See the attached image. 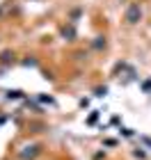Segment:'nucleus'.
Returning <instances> with one entry per match:
<instances>
[{
  "label": "nucleus",
  "mask_w": 151,
  "mask_h": 160,
  "mask_svg": "<svg viewBox=\"0 0 151 160\" xmlns=\"http://www.w3.org/2000/svg\"><path fill=\"white\" fill-rule=\"evenodd\" d=\"M105 94H108L105 87H98V89H96V96H105Z\"/></svg>",
  "instance_id": "nucleus-3"
},
{
  "label": "nucleus",
  "mask_w": 151,
  "mask_h": 160,
  "mask_svg": "<svg viewBox=\"0 0 151 160\" xmlns=\"http://www.w3.org/2000/svg\"><path fill=\"white\" fill-rule=\"evenodd\" d=\"M126 21H128V23H138V21H140V7H138V5H131V7H128Z\"/></svg>",
  "instance_id": "nucleus-1"
},
{
  "label": "nucleus",
  "mask_w": 151,
  "mask_h": 160,
  "mask_svg": "<svg viewBox=\"0 0 151 160\" xmlns=\"http://www.w3.org/2000/svg\"><path fill=\"white\" fill-rule=\"evenodd\" d=\"M28 149H30V151H23V153H21V158H23V160H32L34 156L39 153V144H32V147H28Z\"/></svg>",
  "instance_id": "nucleus-2"
}]
</instances>
